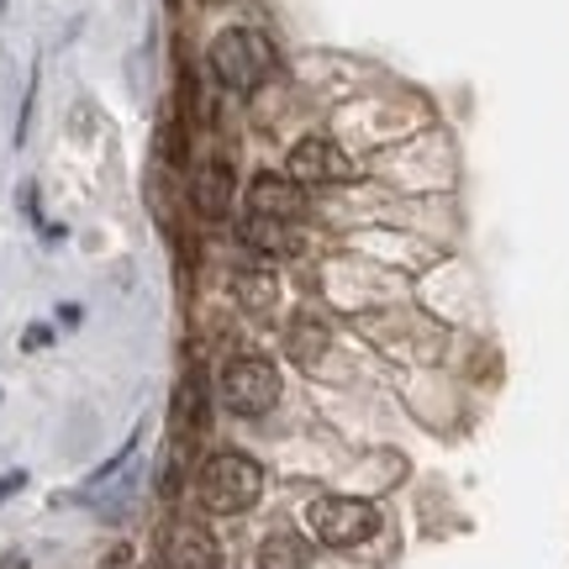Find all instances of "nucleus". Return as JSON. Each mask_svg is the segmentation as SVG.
Wrapping results in <instances>:
<instances>
[{"label": "nucleus", "instance_id": "f8f14e48", "mask_svg": "<svg viewBox=\"0 0 569 569\" xmlns=\"http://www.w3.org/2000/svg\"><path fill=\"white\" fill-rule=\"evenodd\" d=\"M48 338H53V332H48V327H32V332H27V338H21V348H27V353H32V348H48Z\"/></svg>", "mask_w": 569, "mask_h": 569}, {"label": "nucleus", "instance_id": "39448f33", "mask_svg": "<svg viewBox=\"0 0 569 569\" xmlns=\"http://www.w3.org/2000/svg\"><path fill=\"white\" fill-rule=\"evenodd\" d=\"M284 169H290V180L296 184H343V180L359 174V163L348 159L332 138H301L296 148H290Z\"/></svg>", "mask_w": 569, "mask_h": 569}, {"label": "nucleus", "instance_id": "9b49d317", "mask_svg": "<svg viewBox=\"0 0 569 569\" xmlns=\"http://www.w3.org/2000/svg\"><path fill=\"white\" fill-rule=\"evenodd\" d=\"M327 353V327L311 322V317H296L290 327V359H301V365H317Z\"/></svg>", "mask_w": 569, "mask_h": 569}, {"label": "nucleus", "instance_id": "7ed1b4c3", "mask_svg": "<svg viewBox=\"0 0 569 569\" xmlns=\"http://www.w3.org/2000/svg\"><path fill=\"white\" fill-rule=\"evenodd\" d=\"M222 401H227V411H238V417H264V411H274V401H280V369L269 365V359H259V353L227 359Z\"/></svg>", "mask_w": 569, "mask_h": 569}, {"label": "nucleus", "instance_id": "dca6fc26", "mask_svg": "<svg viewBox=\"0 0 569 569\" xmlns=\"http://www.w3.org/2000/svg\"><path fill=\"white\" fill-rule=\"evenodd\" d=\"M153 569H169V565H153Z\"/></svg>", "mask_w": 569, "mask_h": 569}, {"label": "nucleus", "instance_id": "6e6552de", "mask_svg": "<svg viewBox=\"0 0 569 569\" xmlns=\"http://www.w3.org/2000/svg\"><path fill=\"white\" fill-rule=\"evenodd\" d=\"M227 206H232V169L222 159H206L196 174V211L217 222V217H227Z\"/></svg>", "mask_w": 569, "mask_h": 569}, {"label": "nucleus", "instance_id": "9d476101", "mask_svg": "<svg viewBox=\"0 0 569 569\" xmlns=\"http://www.w3.org/2000/svg\"><path fill=\"white\" fill-rule=\"evenodd\" d=\"M201 427H206V396L196 380H184L180 396H174V432H180V443H184V438H196Z\"/></svg>", "mask_w": 569, "mask_h": 569}, {"label": "nucleus", "instance_id": "1a4fd4ad", "mask_svg": "<svg viewBox=\"0 0 569 569\" xmlns=\"http://www.w3.org/2000/svg\"><path fill=\"white\" fill-rule=\"evenodd\" d=\"M259 569H311V543L301 532H269L259 543Z\"/></svg>", "mask_w": 569, "mask_h": 569}, {"label": "nucleus", "instance_id": "4468645a", "mask_svg": "<svg viewBox=\"0 0 569 569\" xmlns=\"http://www.w3.org/2000/svg\"><path fill=\"white\" fill-rule=\"evenodd\" d=\"M17 486H21V475H6V480H0V501H6V496H11Z\"/></svg>", "mask_w": 569, "mask_h": 569}, {"label": "nucleus", "instance_id": "ddd939ff", "mask_svg": "<svg viewBox=\"0 0 569 569\" xmlns=\"http://www.w3.org/2000/svg\"><path fill=\"white\" fill-rule=\"evenodd\" d=\"M101 569H132V549H127V543L122 549H111V559H106Z\"/></svg>", "mask_w": 569, "mask_h": 569}, {"label": "nucleus", "instance_id": "0eeeda50", "mask_svg": "<svg viewBox=\"0 0 569 569\" xmlns=\"http://www.w3.org/2000/svg\"><path fill=\"white\" fill-rule=\"evenodd\" d=\"M159 565H169V569H217V543H211V532L206 528L180 522V528H169V538H163Z\"/></svg>", "mask_w": 569, "mask_h": 569}, {"label": "nucleus", "instance_id": "20e7f679", "mask_svg": "<svg viewBox=\"0 0 569 569\" xmlns=\"http://www.w3.org/2000/svg\"><path fill=\"white\" fill-rule=\"evenodd\" d=\"M306 522H311V532L322 538L327 549H359L365 538H375L380 511L369 501H353V496H322V501H311Z\"/></svg>", "mask_w": 569, "mask_h": 569}, {"label": "nucleus", "instance_id": "2eb2a0df", "mask_svg": "<svg viewBox=\"0 0 569 569\" xmlns=\"http://www.w3.org/2000/svg\"><path fill=\"white\" fill-rule=\"evenodd\" d=\"M0 569H27V559H21V553H6V559H0Z\"/></svg>", "mask_w": 569, "mask_h": 569}, {"label": "nucleus", "instance_id": "f257e3e1", "mask_svg": "<svg viewBox=\"0 0 569 569\" xmlns=\"http://www.w3.org/2000/svg\"><path fill=\"white\" fill-rule=\"evenodd\" d=\"M259 490H264V469L253 465L248 453H211L196 475V496H201L206 511H217V517H238L259 501Z\"/></svg>", "mask_w": 569, "mask_h": 569}, {"label": "nucleus", "instance_id": "423d86ee", "mask_svg": "<svg viewBox=\"0 0 569 569\" xmlns=\"http://www.w3.org/2000/svg\"><path fill=\"white\" fill-rule=\"evenodd\" d=\"M248 222H274V227H290L301 217V184L284 180V174H259L248 184Z\"/></svg>", "mask_w": 569, "mask_h": 569}, {"label": "nucleus", "instance_id": "f03ea898", "mask_svg": "<svg viewBox=\"0 0 569 569\" xmlns=\"http://www.w3.org/2000/svg\"><path fill=\"white\" fill-rule=\"evenodd\" d=\"M211 74L227 90H259L274 74V42L253 27H227L222 38L211 42Z\"/></svg>", "mask_w": 569, "mask_h": 569}]
</instances>
